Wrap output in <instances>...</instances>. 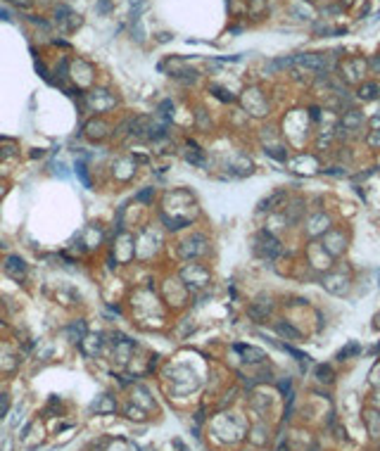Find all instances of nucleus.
<instances>
[{
  "instance_id": "f3484780",
  "label": "nucleus",
  "mask_w": 380,
  "mask_h": 451,
  "mask_svg": "<svg viewBox=\"0 0 380 451\" xmlns=\"http://www.w3.org/2000/svg\"><path fill=\"white\" fill-rule=\"evenodd\" d=\"M266 152L271 154V157H276V159H281V162H283V159H285V152H283V147H273V150H271V147H269Z\"/></svg>"
},
{
  "instance_id": "39448f33",
  "label": "nucleus",
  "mask_w": 380,
  "mask_h": 451,
  "mask_svg": "<svg viewBox=\"0 0 380 451\" xmlns=\"http://www.w3.org/2000/svg\"><path fill=\"white\" fill-rule=\"evenodd\" d=\"M361 114L356 112V109H349V112H344V117H342V126L340 128H347V131H356V128L361 126Z\"/></svg>"
},
{
  "instance_id": "9d476101",
  "label": "nucleus",
  "mask_w": 380,
  "mask_h": 451,
  "mask_svg": "<svg viewBox=\"0 0 380 451\" xmlns=\"http://www.w3.org/2000/svg\"><path fill=\"white\" fill-rule=\"evenodd\" d=\"M281 199H285V192H276L273 197L264 199L262 204H259V211H269V209H276V204H278Z\"/></svg>"
},
{
  "instance_id": "20e7f679",
  "label": "nucleus",
  "mask_w": 380,
  "mask_h": 451,
  "mask_svg": "<svg viewBox=\"0 0 380 451\" xmlns=\"http://www.w3.org/2000/svg\"><path fill=\"white\" fill-rule=\"evenodd\" d=\"M5 271H8L12 278L19 280V278H24V276H27V264L22 262L19 257H10L8 264H5Z\"/></svg>"
},
{
  "instance_id": "5701e85b",
  "label": "nucleus",
  "mask_w": 380,
  "mask_h": 451,
  "mask_svg": "<svg viewBox=\"0 0 380 451\" xmlns=\"http://www.w3.org/2000/svg\"><path fill=\"white\" fill-rule=\"evenodd\" d=\"M309 112H311V119H314V121H318V117H321V109H318V107H309Z\"/></svg>"
},
{
  "instance_id": "aec40b11",
  "label": "nucleus",
  "mask_w": 380,
  "mask_h": 451,
  "mask_svg": "<svg viewBox=\"0 0 380 451\" xmlns=\"http://www.w3.org/2000/svg\"><path fill=\"white\" fill-rule=\"evenodd\" d=\"M8 397H5V394H3V397H0V418H3V415L8 413Z\"/></svg>"
},
{
  "instance_id": "f03ea898",
  "label": "nucleus",
  "mask_w": 380,
  "mask_h": 451,
  "mask_svg": "<svg viewBox=\"0 0 380 451\" xmlns=\"http://www.w3.org/2000/svg\"><path fill=\"white\" fill-rule=\"evenodd\" d=\"M271 309H273V302H269V297H259L252 307H250L247 314H250V318H252L254 323H264V321L269 318V314H271Z\"/></svg>"
},
{
  "instance_id": "423d86ee",
  "label": "nucleus",
  "mask_w": 380,
  "mask_h": 451,
  "mask_svg": "<svg viewBox=\"0 0 380 451\" xmlns=\"http://www.w3.org/2000/svg\"><path fill=\"white\" fill-rule=\"evenodd\" d=\"M236 349L245 356V361H254V363L264 361V352H262V349H257V347H245V344H238Z\"/></svg>"
},
{
  "instance_id": "a878e982",
  "label": "nucleus",
  "mask_w": 380,
  "mask_h": 451,
  "mask_svg": "<svg viewBox=\"0 0 380 451\" xmlns=\"http://www.w3.org/2000/svg\"><path fill=\"white\" fill-rule=\"evenodd\" d=\"M342 5H344V8H352V5H354V0H342Z\"/></svg>"
},
{
  "instance_id": "bb28decb",
  "label": "nucleus",
  "mask_w": 380,
  "mask_h": 451,
  "mask_svg": "<svg viewBox=\"0 0 380 451\" xmlns=\"http://www.w3.org/2000/svg\"><path fill=\"white\" fill-rule=\"evenodd\" d=\"M309 3H314V0H309Z\"/></svg>"
},
{
  "instance_id": "a211bd4d",
  "label": "nucleus",
  "mask_w": 380,
  "mask_h": 451,
  "mask_svg": "<svg viewBox=\"0 0 380 451\" xmlns=\"http://www.w3.org/2000/svg\"><path fill=\"white\" fill-rule=\"evenodd\" d=\"M98 10L102 15H107L109 10H112V3H109V0H98Z\"/></svg>"
},
{
  "instance_id": "f257e3e1",
  "label": "nucleus",
  "mask_w": 380,
  "mask_h": 451,
  "mask_svg": "<svg viewBox=\"0 0 380 451\" xmlns=\"http://www.w3.org/2000/svg\"><path fill=\"white\" fill-rule=\"evenodd\" d=\"M254 254L262 257V259L278 257V254H281V240H278L276 235L266 233V231L257 233V238H254Z\"/></svg>"
},
{
  "instance_id": "7ed1b4c3",
  "label": "nucleus",
  "mask_w": 380,
  "mask_h": 451,
  "mask_svg": "<svg viewBox=\"0 0 380 451\" xmlns=\"http://www.w3.org/2000/svg\"><path fill=\"white\" fill-rule=\"evenodd\" d=\"M88 102H91V107H95V109H107L114 105V98L107 95V90H93L91 95H88Z\"/></svg>"
},
{
  "instance_id": "f8f14e48",
  "label": "nucleus",
  "mask_w": 380,
  "mask_h": 451,
  "mask_svg": "<svg viewBox=\"0 0 380 451\" xmlns=\"http://www.w3.org/2000/svg\"><path fill=\"white\" fill-rule=\"evenodd\" d=\"M354 354H359V344H356V342H352L349 347H342V349L337 352V359H340V361H347L349 356H354Z\"/></svg>"
},
{
  "instance_id": "6e6552de",
  "label": "nucleus",
  "mask_w": 380,
  "mask_h": 451,
  "mask_svg": "<svg viewBox=\"0 0 380 451\" xmlns=\"http://www.w3.org/2000/svg\"><path fill=\"white\" fill-rule=\"evenodd\" d=\"M276 333L283 335L285 340H299V333H297V328H292L290 323H285V321H278L276 323Z\"/></svg>"
},
{
  "instance_id": "6ab92c4d",
  "label": "nucleus",
  "mask_w": 380,
  "mask_h": 451,
  "mask_svg": "<svg viewBox=\"0 0 380 451\" xmlns=\"http://www.w3.org/2000/svg\"><path fill=\"white\" fill-rule=\"evenodd\" d=\"M152 192H154L152 188H145L143 192L138 195V199H140V202H150V197H152Z\"/></svg>"
},
{
  "instance_id": "4468645a",
  "label": "nucleus",
  "mask_w": 380,
  "mask_h": 451,
  "mask_svg": "<svg viewBox=\"0 0 380 451\" xmlns=\"http://www.w3.org/2000/svg\"><path fill=\"white\" fill-rule=\"evenodd\" d=\"M212 93H214L219 100H224V102H233V100H236L233 95H228V93L221 88V86H212Z\"/></svg>"
},
{
  "instance_id": "b1692460",
  "label": "nucleus",
  "mask_w": 380,
  "mask_h": 451,
  "mask_svg": "<svg viewBox=\"0 0 380 451\" xmlns=\"http://www.w3.org/2000/svg\"><path fill=\"white\" fill-rule=\"evenodd\" d=\"M10 3H15L19 8H29V5H31V0H10Z\"/></svg>"
},
{
  "instance_id": "ddd939ff",
  "label": "nucleus",
  "mask_w": 380,
  "mask_h": 451,
  "mask_svg": "<svg viewBox=\"0 0 380 451\" xmlns=\"http://www.w3.org/2000/svg\"><path fill=\"white\" fill-rule=\"evenodd\" d=\"M145 8H147V3H145V0H131V17L138 19Z\"/></svg>"
},
{
  "instance_id": "4be33fe9",
  "label": "nucleus",
  "mask_w": 380,
  "mask_h": 451,
  "mask_svg": "<svg viewBox=\"0 0 380 451\" xmlns=\"http://www.w3.org/2000/svg\"><path fill=\"white\" fill-rule=\"evenodd\" d=\"M368 143H371V145H380V131H375V133L368 138Z\"/></svg>"
},
{
  "instance_id": "dca6fc26",
  "label": "nucleus",
  "mask_w": 380,
  "mask_h": 451,
  "mask_svg": "<svg viewBox=\"0 0 380 451\" xmlns=\"http://www.w3.org/2000/svg\"><path fill=\"white\" fill-rule=\"evenodd\" d=\"M198 124H200V128H207L209 126V117H207V112H205V109H200V112H198Z\"/></svg>"
},
{
  "instance_id": "412c9836",
  "label": "nucleus",
  "mask_w": 380,
  "mask_h": 451,
  "mask_svg": "<svg viewBox=\"0 0 380 451\" xmlns=\"http://www.w3.org/2000/svg\"><path fill=\"white\" fill-rule=\"evenodd\" d=\"M371 69H373V72H375V74H380V53H378V55H375V57H373V60H371Z\"/></svg>"
},
{
  "instance_id": "393cba45",
  "label": "nucleus",
  "mask_w": 380,
  "mask_h": 451,
  "mask_svg": "<svg viewBox=\"0 0 380 451\" xmlns=\"http://www.w3.org/2000/svg\"><path fill=\"white\" fill-rule=\"evenodd\" d=\"M0 19H3V22H10V12H8V10H0Z\"/></svg>"
},
{
  "instance_id": "9b49d317",
  "label": "nucleus",
  "mask_w": 380,
  "mask_h": 451,
  "mask_svg": "<svg viewBox=\"0 0 380 451\" xmlns=\"http://www.w3.org/2000/svg\"><path fill=\"white\" fill-rule=\"evenodd\" d=\"M316 378L321 382H333V368H328V366H316Z\"/></svg>"
},
{
  "instance_id": "1a4fd4ad",
  "label": "nucleus",
  "mask_w": 380,
  "mask_h": 451,
  "mask_svg": "<svg viewBox=\"0 0 380 451\" xmlns=\"http://www.w3.org/2000/svg\"><path fill=\"white\" fill-rule=\"evenodd\" d=\"M288 67H295V55H288V57H281V60L269 62V69H271V72H276V69H288Z\"/></svg>"
},
{
  "instance_id": "0eeeda50",
  "label": "nucleus",
  "mask_w": 380,
  "mask_h": 451,
  "mask_svg": "<svg viewBox=\"0 0 380 451\" xmlns=\"http://www.w3.org/2000/svg\"><path fill=\"white\" fill-rule=\"evenodd\" d=\"M378 95H380V86H375V83H363L361 88H359V98L366 100V102L378 100Z\"/></svg>"
},
{
  "instance_id": "2eb2a0df",
  "label": "nucleus",
  "mask_w": 380,
  "mask_h": 451,
  "mask_svg": "<svg viewBox=\"0 0 380 451\" xmlns=\"http://www.w3.org/2000/svg\"><path fill=\"white\" fill-rule=\"evenodd\" d=\"M171 109H173L171 100H164L162 105H159V109H157V112H159V114H162L164 119H169V117H171Z\"/></svg>"
}]
</instances>
